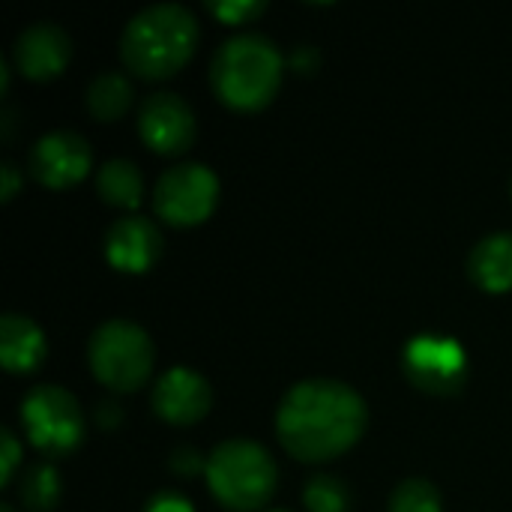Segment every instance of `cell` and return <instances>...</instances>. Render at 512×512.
I'll use <instances>...</instances> for the list:
<instances>
[{"instance_id":"obj_1","label":"cell","mask_w":512,"mask_h":512,"mask_svg":"<svg viewBox=\"0 0 512 512\" xmlns=\"http://www.w3.org/2000/svg\"><path fill=\"white\" fill-rule=\"evenodd\" d=\"M366 432V402L342 381H300L276 411V435L300 462H330Z\"/></svg>"},{"instance_id":"obj_2","label":"cell","mask_w":512,"mask_h":512,"mask_svg":"<svg viewBox=\"0 0 512 512\" xmlns=\"http://www.w3.org/2000/svg\"><path fill=\"white\" fill-rule=\"evenodd\" d=\"M198 45V21L186 6L156 3L138 12L120 36V60L144 81L180 72Z\"/></svg>"},{"instance_id":"obj_3","label":"cell","mask_w":512,"mask_h":512,"mask_svg":"<svg viewBox=\"0 0 512 512\" xmlns=\"http://www.w3.org/2000/svg\"><path fill=\"white\" fill-rule=\"evenodd\" d=\"M282 69L285 60L267 36L240 33L216 51L210 81L228 108L258 111L273 102L282 84Z\"/></svg>"},{"instance_id":"obj_4","label":"cell","mask_w":512,"mask_h":512,"mask_svg":"<svg viewBox=\"0 0 512 512\" xmlns=\"http://www.w3.org/2000/svg\"><path fill=\"white\" fill-rule=\"evenodd\" d=\"M207 486L231 512L261 510L276 492V462L255 441H225L207 456Z\"/></svg>"},{"instance_id":"obj_5","label":"cell","mask_w":512,"mask_h":512,"mask_svg":"<svg viewBox=\"0 0 512 512\" xmlns=\"http://www.w3.org/2000/svg\"><path fill=\"white\" fill-rule=\"evenodd\" d=\"M87 360L99 384L114 393H135L150 378L156 351L147 330L138 324L108 321L90 336Z\"/></svg>"},{"instance_id":"obj_6","label":"cell","mask_w":512,"mask_h":512,"mask_svg":"<svg viewBox=\"0 0 512 512\" xmlns=\"http://www.w3.org/2000/svg\"><path fill=\"white\" fill-rule=\"evenodd\" d=\"M21 426L30 444L48 459H63L84 441V414L75 396L54 384L33 387L24 396Z\"/></svg>"},{"instance_id":"obj_7","label":"cell","mask_w":512,"mask_h":512,"mask_svg":"<svg viewBox=\"0 0 512 512\" xmlns=\"http://www.w3.org/2000/svg\"><path fill=\"white\" fill-rule=\"evenodd\" d=\"M216 201H219V180L201 162H183L168 168L153 189L156 213L174 228L201 225L213 213Z\"/></svg>"},{"instance_id":"obj_8","label":"cell","mask_w":512,"mask_h":512,"mask_svg":"<svg viewBox=\"0 0 512 512\" xmlns=\"http://www.w3.org/2000/svg\"><path fill=\"white\" fill-rule=\"evenodd\" d=\"M405 375L423 393L453 396L468 378V360L459 342L438 333H423L405 345Z\"/></svg>"},{"instance_id":"obj_9","label":"cell","mask_w":512,"mask_h":512,"mask_svg":"<svg viewBox=\"0 0 512 512\" xmlns=\"http://www.w3.org/2000/svg\"><path fill=\"white\" fill-rule=\"evenodd\" d=\"M138 135L153 153L180 156L195 141V114L177 93H153L138 111Z\"/></svg>"},{"instance_id":"obj_10","label":"cell","mask_w":512,"mask_h":512,"mask_svg":"<svg viewBox=\"0 0 512 512\" xmlns=\"http://www.w3.org/2000/svg\"><path fill=\"white\" fill-rule=\"evenodd\" d=\"M90 144L78 132L42 135L30 150V174L48 189H69L90 171Z\"/></svg>"},{"instance_id":"obj_11","label":"cell","mask_w":512,"mask_h":512,"mask_svg":"<svg viewBox=\"0 0 512 512\" xmlns=\"http://www.w3.org/2000/svg\"><path fill=\"white\" fill-rule=\"evenodd\" d=\"M72 60V39L51 21H36L15 36L12 66L30 81L57 78Z\"/></svg>"},{"instance_id":"obj_12","label":"cell","mask_w":512,"mask_h":512,"mask_svg":"<svg viewBox=\"0 0 512 512\" xmlns=\"http://www.w3.org/2000/svg\"><path fill=\"white\" fill-rule=\"evenodd\" d=\"M213 405L210 384L192 369H171L153 387V411L171 426H192L207 417Z\"/></svg>"},{"instance_id":"obj_13","label":"cell","mask_w":512,"mask_h":512,"mask_svg":"<svg viewBox=\"0 0 512 512\" xmlns=\"http://www.w3.org/2000/svg\"><path fill=\"white\" fill-rule=\"evenodd\" d=\"M162 255V234L144 216H123L108 228L105 237V258L114 270L123 273H144Z\"/></svg>"},{"instance_id":"obj_14","label":"cell","mask_w":512,"mask_h":512,"mask_svg":"<svg viewBox=\"0 0 512 512\" xmlns=\"http://www.w3.org/2000/svg\"><path fill=\"white\" fill-rule=\"evenodd\" d=\"M48 354L42 330L24 315H3L0 321V363L12 375H27L42 366Z\"/></svg>"},{"instance_id":"obj_15","label":"cell","mask_w":512,"mask_h":512,"mask_svg":"<svg viewBox=\"0 0 512 512\" xmlns=\"http://www.w3.org/2000/svg\"><path fill=\"white\" fill-rule=\"evenodd\" d=\"M468 270L471 279L489 294L512 291V231L489 234L486 240H480L471 252Z\"/></svg>"},{"instance_id":"obj_16","label":"cell","mask_w":512,"mask_h":512,"mask_svg":"<svg viewBox=\"0 0 512 512\" xmlns=\"http://www.w3.org/2000/svg\"><path fill=\"white\" fill-rule=\"evenodd\" d=\"M96 192L111 207L135 210L141 204V198H144V177H141V171H138L135 162H129V159H111L96 174Z\"/></svg>"},{"instance_id":"obj_17","label":"cell","mask_w":512,"mask_h":512,"mask_svg":"<svg viewBox=\"0 0 512 512\" xmlns=\"http://www.w3.org/2000/svg\"><path fill=\"white\" fill-rule=\"evenodd\" d=\"M132 84L126 81V75L120 72H102L99 78L90 81L87 87V111L102 120L111 123L117 117H123L132 105Z\"/></svg>"},{"instance_id":"obj_18","label":"cell","mask_w":512,"mask_h":512,"mask_svg":"<svg viewBox=\"0 0 512 512\" xmlns=\"http://www.w3.org/2000/svg\"><path fill=\"white\" fill-rule=\"evenodd\" d=\"M18 501L24 504V510L30 512L54 510L57 501H60V477H57V471L48 462L24 468V474L18 480Z\"/></svg>"},{"instance_id":"obj_19","label":"cell","mask_w":512,"mask_h":512,"mask_svg":"<svg viewBox=\"0 0 512 512\" xmlns=\"http://www.w3.org/2000/svg\"><path fill=\"white\" fill-rule=\"evenodd\" d=\"M303 504L309 512H348L351 507V492L342 480L336 477H312L303 489Z\"/></svg>"},{"instance_id":"obj_20","label":"cell","mask_w":512,"mask_h":512,"mask_svg":"<svg viewBox=\"0 0 512 512\" xmlns=\"http://www.w3.org/2000/svg\"><path fill=\"white\" fill-rule=\"evenodd\" d=\"M390 512H441V495L429 480H405L390 498Z\"/></svg>"},{"instance_id":"obj_21","label":"cell","mask_w":512,"mask_h":512,"mask_svg":"<svg viewBox=\"0 0 512 512\" xmlns=\"http://www.w3.org/2000/svg\"><path fill=\"white\" fill-rule=\"evenodd\" d=\"M210 12L225 24H246V21L264 15L267 3H261V0H222V3H210Z\"/></svg>"},{"instance_id":"obj_22","label":"cell","mask_w":512,"mask_h":512,"mask_svg":"<svg viewBox=\"0 0 512 512\" xmlns=\"http://www.w3.org/2000/svg\"><path fill=\"white\" fill-rule=\"evenodd\" d=\"M21 465V444L12 435V429H0V483L9 486L15 471Z\"/></svg>"},{"instance_id":"obj_23","label":"cell","mask_w":512,"mask_h":512,"mask_svg":"<svg viewBox=\"0 0 512 512\" xmlns=\"http://www.w3.org/2000/svg\"><path fill=\"white\" fill-rule=\"evenodd\" d=\"M171 468H174L177 474H183V477H189V474H195V471H204V474H207V459H201L198 450H180V453L171 456Z\"/></svg>"},{"instance_id":"obj_24","label":"cell","mask_w":512,"mask_h":512,"mask_svg":"<svg viewBox=\"0 0 512 512\" xmlns=\"http://www.w3.org/2000/svg\"><path fill=\"white\" fill-rule=\"evenodd\" d=\"M144 512H192V504L186 498H180V495L165 492V495H156Z\"/></svg>"},{"instance_id":"obj_25","label":"cell","mask_w":512,"mask_h":512,"mask_svg":"<svg viewBox=\"0 0 512 512\" xmlns=\"http://www.w3.org/2000/svg\"><path fill=\"white\" fill-rule=\"evenodd\" d=\"M0 180H3V186H0L3 201L9 204V201L15 198L18 186H21V174H18V168H15L12 162H3V168H0Z\"/></svg>"},{"instance_id":"obj_26","label":"cell","mask_w":512,"mask_h":512,"mask_svg":"<svg viewBox=\"0 0 512 512\" xmlns=\"http://www.w3.org/2000/svg\"><path fill=\"white\" fill-rule=\"evenodd\" d=\"M291 66L297 69V72H315V66H318V54H315V48H297L294 51V57H291Z\"/></svg>"},{"instance_id":"obj_27","label":"cell","mask_w":512,"mask_h":512,"mask_svg":"<svg viewBox=\"0 0 512 512\" xmlns=\"http://www.w3.org/2000/svg\"><path fill=\"white\" fill-rule=\"evenodd\" d=\"M6 84H9V69H6V63L0 60V90H6Z\"/></svg>"},{"instance_id":"obj_28","label":"cell","mask_w":512,"mask_h":512,"mask_svg":"<svg viewBox=\"0 0 512 512\" xmlns=\"http://www.w3.org/2000/svg\"><path fill=\"white\" fill-rule=\"evenodd\" d=\"M0 512H15V510H12L9 504H3V507H0Z\"/></svg>"},{"instance_id":"obj_29","label":"cell","mask_w":512,"mask_h":512,"mask_svg":"<svg viewBox=\"0 0 512 512\" xmlns=\"http://www.w3.org/2000/svg\"><path fill=\"white\" fill-rule=\"evenodd\" d=\"M276 512H282V510H276Z\"/></svg>"}]
</instances>
